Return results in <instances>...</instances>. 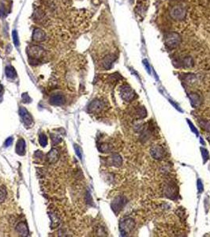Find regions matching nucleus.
Segmentation results:
<instances>
[{"mask_svg": "<svg viewBox=\"0 0 210 237\" xmlns=\"http://www.w3.org/2000/svg\"><path fill=\"white\" fill-rule=\"evenodd\" d=\"M169 14L171 18L173 20L180 21H183L186 18V9L183 5H175L171 8Z\"/></svg>", "mask_w": 210, "mask_h": 237, "instance_id": "nucleus-1", "label": "nucleus"}, {"mask_svg": "<svg viewBox=\"0 0 210 237\" xmlns=\"http://www.w3.org/2000/svg\"><path fill=\"white\" fill-rule=\"evenodd\" d=\"M135 222L131 217H125L121 220L119 223V230H120L121 235L125 236L134 229Z\"/></svg>", "mask_w": 210, "mask_h": 237, "instance_id": "nucleus-2", "label": "nucleus"}, {"mask_svg": "<svg viewBox=\"0 0 210 237\" xmlns=\"http://www.w3.org/2000/svg\"><path fill=\"white\" fill-rule=\"evenodd\" d=\"M165 44L169 48H175L181 43V37L177 33L171 32L165 35Z\"/></svg>", "mask_w": 210, "mask_h": 237, "instance_id": "nucleus-3", "label": "nucleus"}, {"mask_svg": "<svg viewBox=\"0 0 210 237\" xmlns=\"http://www.w3.org/2000/svg\"><path fill=\"white\" fill-rule=\"evenodd\" d=\"M120 95L122 100H125L126 102H131L136 97V93L134 91L127 85L121 86Z\"/></svg>", "mask_w": 210, "mask_h": 237, "instance_id": "nucleus-4", "label": "nucleus"}, {"mask_svg": "<svg viewBox=\"0 0 210 237\" xmlns=\"http://www.w3.org/2000/svg\"><path fill=\"white\" fill-rule=\"evenodd\" d=\"M127 198L124 196H118L111 203V209L115 213H118L127 204Z\"/></svg>", "mask_w": 210, "mask_h": 237, "instance_id": "nucleus-5", "label": "nucleus"}, {"mask_svg": "<svg viewBox=\"0 0 210 237\" xmlns=\"http://www.w3.org/2000/svg\"><path fill=\"white\" fill-rule=\"evenodd\" d=\"M150 153L151 156L154 159L160 160L163 158L165 155V150L163 149L161 145H154L150 149Z\"/></svg>", "mask_w": 210, "mask_h": 237, "instance_id": "nucleus-6", "label": "nucleus"}, {"mask_svg": "<svg viewBox=\"0 0 210 237\" xmlns=\"http://www.w3.org/2000/svg\"><path fill=\"white\" fill-rule=\"evenodd\" d=\"M104 103L103 101H100V100H93L92 102L90 103L88 107V110L89 112L92 113H96V112H99L100 111L104 109Z\"/></svg>", "mask_w": 210, "mask_h": 237, "instance_id": "nucleus-7", "label": "nucleus"}, {"mask_svg": "<svg viewBox=\"0 0 210 237\" xmlns=\"http://www.w3.org/2000/svg\"><path fill=\"white\" fill-rule=\"evenodd\" d=\"M33 40L35 42L37 43H40L44 42L46 40V33L43 29L37 28L33 31Z\"/></svg>", "mask_w": 210, "mask_h": 237, "instance_id": "nucleus-8", "label": "nucleus"}, {"mask_svg": "<svg viewBox=\"0 0 210 237\" xmlns=\"http://www.w3.org/2000/svg\"><path fill=\"white\" fill-rule=\"evenodd\" d=\"M163 193L167 198H176L177 197V189L172 185V184H167L164 187L163 189Z\"/></svg>", "mask_w": 210, "mask_h": 237, "instance_id": "nucleus-9", "label": "nucleus"}, {"mask_svg": "<svg viewBox=\"0 0 210 237\" xmlns=\"http://www.w3.org/2000/svg\"><path fill=\"white\" fill-rule=\"evenodd\" d=\"M19 113H20V115L24 121V123L26 126H29V125H31V123H33V118L24 108L21 107L20 109H19Z\"/></svg>", "mask_w": 210, "mask_h": 237, "instance_id": "nucleus-10", "label": "nucleus"}, {"mask_svg": "<svg viewBox=\"0 0 210 237\" xmlns=\"http://www.w3.org/2000/svg\"><path fill=\"white\" fill-rule=\"evenodd\" d=\"M49 101L53 105H62L65 102V98L61 94H53L49 99Z\"/></svg>", "mask_w": 210, "mask_h": 237, "instance_id": "nucleus-11", "label": "nucleus"}, {"mask_svg": "<svg viewBox=\"0 0 210 237\" xmlns=\"http://www.w3.org/2000/svg\"><path fill=\"white\" fill-rule=\"evenodd\" d=\"M47 161L49 163L54 164L57 161L59 158V153L56 149H52L51 151L49 152L47 156Z\"/></svg>", "mask_w": 210, "mask_h": 237, "instance_id": "nucleus-12", "label": "nucleus"}, {"mask_svg": "<svg viewBox=\"0 0 210 237\" xmlns=\"http://www.w3.org/2000/svg\"><path fill=\"white\" fill-rule=\"evenodd\" d=\"M110 162H111V164H112L113 166L119 167V166L122 165V159L119 154H118V153H115V154H112V155L111 156Z\"/></svg>", "mask_w": 210, "mask_h": 237, "instance_id": "nucleus-13", "label": "nucleus"}, {"mask_svg": "<svg viewBox=\"0 0 210 237\" xmlns=\"http://www.w3.org/2000/svg\"><path fill=\"white\" fill-rule=\"evenodd\" d=\"M17 231L22 236H27L29 235V229L24 222H20L17 225Z\"/></svg>", "mask_w": 210, "mask_h": 237, "instance_id": "nucleus-14", "label": "nucleus"}, {"mask_svg": "<svg viewBox=\"0 0 210 237\" xmlns=\"http://www.w3.org/2000/svg\"><path fill=\"white\" fill-rule=\"evenodd\" d=\"M115 55H107L106 57L104 58V60H103V67H104L105 69H110L111 67V66L113 64V62L115 61Z\"/></svg>", "mask_w": 210, "mask_h": 237, "instance_id": "nucleus-15", "label": "nucleus"}, {"mask_svg": "<svg viewBox=\"0 0 210 237\" xmlns=\"http://www.w3.org/2000/svg\"><path fill=\"white\" fill-rule=\"evenodd\" d=\"M190 103L191 105L194 108H198L201 104H202V99H201L200 96L197 93H191L190 95Z\"/></svg>", "mask_w": 210, "mask_h": 237, "instance_id": "nucleus-16", "label": "nucleus"}, {"mask_svg": "<svg viewBox=\"0 0 210 237\" xmlns=\"http://www.w3.org/2000/svg\"><path fill=\"white\" fill-rule=\"evenodd\" d=\"M24 149H25V142L22 138L19 139L17 142L16 152L19 155H24Z\"/></svg>", "mask_w": 210, "mask_h": 237, "instance_id": "nucleus-17", "label": "nucleus"}, {"mask_svg": "<svg viewBox=\"0 0 210 237\" xmlns=\"http://www.w3.org/2000/svg\"><path fill=\"white\" fill-rule=\"evenodd\" d=\"M5 73H6V77L8 78H10V79H15L17 78L16 71H15V68L11 66L6 67V70H5Z\"/></svg>", "mask_w": 210, "mask_h": 237, "instance_id": "nucleus-18", "label": "nucleus"}, {"mask_svg": "<svg viewBox=\"0 0 210 237\" xmlns=\"http://www.w3.org/2000/svg\"><path fill=\"white\" fill-rule=\"evenodd\" d=\"M181 64L185 67H190L193 66V59H191V57H189V56L184 57L181 60Z\"/></svg>", "mask_w": 210, "mask_h": 237, "instance_id": "nucleus-19", "label": "nucleus"}, {"mask_svg": "<svg viewBox=\"0 0 210 237\" xmlns=\"http://www.w3.org/2000/svg\"><path fill=\"white\" fill-rule=\"evenodd\" d=\"M136 115L138 118H144L146 117L147 112L144 107H139L138 109H137V110H136Z\"/></svg>", "mask_w": 210, "mask_h": 237, "instance_id": "nucleus-20", "label": "nucleus"}, {"mask_svg": "<svg viewBox=\"0 0 210 237\" xmlns=\"http://www.w3.org/2000/svg\"><path fill=\"white\" fill-rule=\"evenodd\" d=\"M99 149L100 151H101L102 153H108L111 150V146L108 144H101L99 146Z\"/></svg>", "mask_w": 210, "mask_h": 237, "instance_id": "nucleus-21", "label": "nucleus"}, {"mask_svg": "<svg viewBox=\"0 0 210 237\" xmlns=\"http://www.w3.org/2000/svg\"><path fill=\"white\" fill-rule=\"evenodd\" d=\"M39 141L41 146H46L47 144V138L44 134H40L39 137Z\"/></svg>", "mask_w": 210, "mask_h": 237, "instance_id": "nucleus-22", "label": "nucleus"}, {"mask_svg": "<svg viewBox=\"0 0 210 237\" xmlns=\"http://www.w3.org/2000/svg\"><path fill=\"white\" fill-rule=\"evenodd\" d=\"M199 124L203 129L206 131H210V121L208 120H200Z\"/></svg>", "mask_w": 210, "mask_h": 237, "instance_id": "nucleus-23", "label": "nucleus"}, {"mask_svg": "<svg viewBox=\"0 0 210 237\" xmlns=\"http://www.w3.org/2000/svg\"><path fill=\"white\" fill-rule=\"evenodd\" d=\"M201 150H202V157H203V161H204V163H205V162L208 160V158H209L208 152L207 151V149H204V148H201Z\"/></svg>", "mask_w": 210, "mask_h": 237, "instance_id": "nucleus-24", "label": "nucleus"}, {"mask_svg": "<svg viewBox=\"0 0 210 237\" xmlns=\"http://www.w3.org/2000/svg\"><path fill=\"white\" fill-rule=\"evenodd\" d=\"M12 37H13V41H14V44H15L16 47H18V46L19 45V40H18V35L17 31H15V30L13 31Z\"/></svg>", "mask_w": 210, "mask_h": 237, "instance_id": "nucleus-25", "label": "nucleus"}, {"mask_svg": "<svg viewBox=\"0 0 210 237\" xmlns=\"http://www.w3.org/2000/svg\"><path fill=\"white\" fill-rule=\"evenodd\" d=\"M6 189L3 187H0V203L3 202L6 198Z\"/></svg>", "mask_w": 210, "mask_h": 237, "instance_id": "nucleus-26", "label": "nucleus"}, {"mask_svg": "<svg viewBox=\"0 0 210 237\" xmlns=\"http://www.w3.org/2000/svg\"><path fill=\"white\" fill-rule=\"evenodd\" d=\"M74 149H75V152H76V153H77V155L78 156V157L82 160V149H81V147H80L79 145L76 144V145H74Z\"/></svg>", "mask_w": 210, "mask_h": 237, "instance_id": "nucleus-27", "label": "nucleus"}, {"mask_svg": "<svg viewBox=\"0 0 210 237\" xmlns=\"http://www.w3.org/2000/svg\"><path fill=\"white\" fill-rule=\"evenodd\" d=\"M187 123H188V124H189V126H190V129H191V131H193V132H194V133L195 134V135H197V136H198V130H197V128H196V127L194 126V124H193V123H192L191 122H190V121L189 120V119H187Z\"/></svg>", "mask_w": 210, "mask_h": 237, "instance_id": "nucleus-28", "label": "nucleus"}, {"mask_svg": "<svg viewBox=\"0 0 210 237\" xmlns=\"http://www.w3.org/2000/svg\"><path fill=\"white\" fill-rule=\"evenodd\" d=\"M197 187H198V190L199 192H202L203 190H204V187H203V184L202 183V180H198V182H197Z\"/></svg>", "mask_w": 210, "mask_h": 237, "instance_id": "nucleus-29", "label": "nucleus"}, {"mask_svg": "<svg viewBox=\"0 0 210 237\" xmlns=\"http://www.w3.org/2000/svg\"><path fill=\"white\" fill-rule=\"evenodd\" d=\"M12 142H13L12 138H8L6 140V141H5V145H6V147H8V146H10V145L12 144Z\"/></svg>", "mask_w": 210, "mask_h": 237, "instance_id": "nucleus-30", "label": "nucleus"}, {"mask_svg": "<svg viewBox=\"0 0 210 237\" xmlns=\"http://www.w3.org/2000/svg\"><path fill=\"white\" fill-rule=\"evenodd\" d=\"M22 97H23V99L24 100V101H26V102H29V101H30V98H29V96H28L26 93L23 94Z\"/></svg>", "mask_w": 210, "mask_h": 237, "instance_id": "nucleus-31", "label": "nucleus"}, {"mask_svg": "<svg viewBox=\"0 0 210 237\" xmlns=\"http://www.w3.org/2000/svg\"><path fill=\"white\" fill-rule=\"evenodd\" d=\"M144 63H145V67H146V69L148 70V71H149V73H150V67H149V63L146 61V60H144Z\"/></svg>", "mask_w": 210, "mask_h": 237, "instance_id": "nucleus-32", "label": "nucleus"}, {"mask_svg": "<svg viewBox=\"0 0 210 237\" xmlns=\"http://www.w3.org/2000/svg\"><path fill=\"white\" fill-rule=\"evenodd\" d=\"M2 91H3V89H2V86H0V95L2 93Z\"/></svg>", "mask_w": 210, "mask_h": 237, "instance_id": "nucleus-33", "label": "nucleus"}, {"mask_svg": "<svg viewBox=\"0 0 210 237\" xmlns=\"http://www.w3.org/2000/svg\"><path fill=\"white\" fill-rule=\"evenodd\" d=\"M207 139H208V141H209V143H210V134L208 135V137H207Z\"/></svg>", "mask_w": 210, "mask_h": 237, "instance_id": "nucleus-34", "label": "nucleus"}]
</instances>
